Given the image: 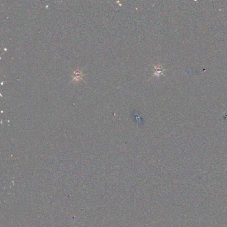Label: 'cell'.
Listing matches in <instances>:
<instances>
[{"label":"cell","instance_id":"1","mask_svg":"<svg viewBox=\"0 0 227 227\" xmlns=\"http://www.w3.org/2000/svg\"><path fill=\"white\" fill-rule=\"evenodd\" d=\"M83 76V73L81 71H80L79 69L75 70V71H73V79H72V81H79L80 79H82Z\"/></svg>","mask_w":227,"mask_h":227}]
</instances>
